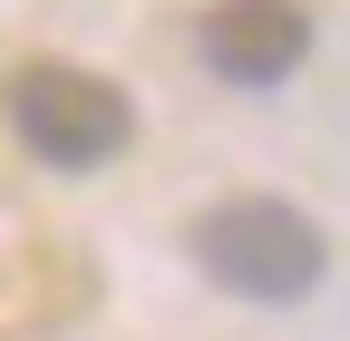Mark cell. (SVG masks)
I'll use <instances>...</instances> for the list:
<instances>
[{
	"label": "cell",
	"mask_w": 350,
	"mask_h": 341,
	"mask_svg": "<svg viewBox=\"0 0 350 341\" xmlns=\"http://www.w3.org/2000/svg\"><path fill=\"white\" fill-rule=\"evenodd\" d=\"M0 108H10V137L59 176H88V166L126 156V137H137V98L78 59H20Z\"/></svg>",
	"instance_id": "cell-1"
},
{
	"label": "cell",
	"mask_w": 350,
	"mask_h": 341,
	"mask_svg": "<svg viewBox=\"0 0 350 341\" xmlns=\"http://www.w3.org/2000/svg\"><path fill=\"white\" fill-rule=\"evenodd\" d=\"M185 253L204 264V283L243 292V303H301L321 283V225L282 195H234V205H204L185 225Z\"/></svg>",
	"instance_id": "cell-2"
},
{
	"label": "cell",
	"mask_w": 350,
	"mask_h": 341,
	"mask_svg": "<svg viewBox=\"0 0 350 341\" xmlns=\"http://www.w3.org/2000/svg\"><path fill=\"white\" fill-rule=\"evenodd\" d=\"M312 49V10L301 0H214L204 20V68L234 88H282Z\"/></svg>",
	"instance_id": "cell-3"
}]
</instances>
